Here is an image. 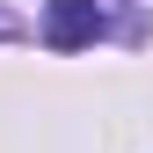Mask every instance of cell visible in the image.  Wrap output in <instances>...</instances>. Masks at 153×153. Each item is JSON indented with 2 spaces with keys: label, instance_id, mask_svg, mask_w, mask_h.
I'll list each match as a JSON object with an SVG mask.
<instances>
[{
  "label": "cell",
  "instance_id": "1",
  "mask_svg": "<svg viewBox=\"0 0 153 153\" xmlns=\"http://www.w3.org/2000/svg\"><path fill=\"white\" fill-rule=\"evenodd\" d=\"M102 29H109L102 0H44V44H51V51H80V44H95Z\"/></svg>",
  "mask_w": 153,
  "mask_h": 153
},
{
  "label": "cell",
  "instance_id": "2",
  "mask_svg": "<svg viewBox=\"0 0 153 153\" xmlns=\"http://www.w3.org/2000/svg\"><path fill=\"white\" fill-rule=\"evenodd\" d=\"M0 36H15V22H7V15H0Z\"/></svg>",
  "mask_w": 153,
  "mask_h": 153
}]
</instances>
